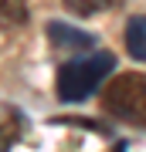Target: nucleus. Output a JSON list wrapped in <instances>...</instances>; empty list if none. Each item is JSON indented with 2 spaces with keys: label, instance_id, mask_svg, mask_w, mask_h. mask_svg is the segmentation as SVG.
I'll return each instance as SVG.
<instances>
[{
  "label": "nucleus",
  "instance_id": "1",
  "mask_svg": "<svg viewBox=\"0 0 146 152\" xmlns=\"http://www.w3.org/2000/svg\"><path fill=\"white\" fill-rule=\"evenodd\" d=\"M112 68H116V58L105 54V51H99L92 58H82V61H71L58 71V95L65 102H82L99 88V81Z\"/></svg>",
  "mask_w": 146,
  "mask_h": 152
},
{
  "label": "nucleus",
  "instance_id": "2",
  "mask_svg": "<svg viewBox=\"0 0 146 152\" xmlns=\"http://www.w3.org/2000/svg\"><path fill=\"white\" fill-rule=\"evenodd\" d=\"M102 102L116 118L133 122V125H146V75H133V71L116 75L105 85Z\"/></svg>",
  "mask_w": 146,
  "mask_h": 152
},
{
  "label": "nucleus",
  "instance_id": "3",
  "mask_svg": "<svg viewBox=\"0 0 146 152\" xmlns=\"http://www.w3.org/2000/svg\"><path fill=\"white\" fill-rule=\"evenodd\" d=\"M48 37H51L54 48H61V51H92L95 48V34H88L82 27H71L65 20H51L48 24Z\"/></svg>",
  "mask_w": 146,
  "mask_h": 152
},
{
  "label": "nucleus",
  "instance_id": "4",
  "mask_svg": "<svg viewBox=\"0 0 146 152\" xmlns=\"http://www.w3.org/2000/svg\"><path fill=\"white\" fill-rule=\"evenodd\" d=\"M24 118L14 105H0V152H10V145L21 139Z\"/></svg>",
  "mask_w": 146,
  "mask_h": 152
},
{
  "label": "nucleus",
  "instance_id": "5",
  "mask_svg": "<svg viewBox=\"0 0 146 152\" xmlns=\"http://www.w3.org/2000/svg\"><path fill=\"white\" fill-rule=\"evenodd\" d=\"M126 51L146 64V14H136L126 20Z\"/></svg>",
  "mask_w": 146,
  "mask_h": 152
},
{
  "label": "nucleus",
  "instance_id": "6",
  "mask_svg": "<svg viewBox=\"0 0 146 152\" xmlns=\"http://www.w3.org/2000/svg\"><path fill=\"white\" fill-rule=\"evenodd\" d=\"M31 10H27V0H0V27L4 31H14V27H24Z\"/></svg>",
  "mask_w": 146,
  "mask_h": 152
},
{
  "label": "nucleus",
  "instance_id": "7",
  "mask_svg": "<svg viewBox=\"0 0 146 152\" xmlns=\"http://www.w3.org/2000/svg\"><path fill=\"white\" fill-rule=\"evenodd\" d=\"M61 4H65V10L78 14V17H92V14H99V10H109L105 0H61Z\"/></svg>",
  "mask_w": 146,
  "mask_h": 152
},
{
  "label": "nucleus",
  "instance_id": "8",
  "mask_svg": "<svg viewBox=\"0 0 146 152\" xmlns=\"http://www.w3.org/2000/svg\"><path fill=\"white\" fill-rule=\"evenodd\" d=\"M105 4H109V7H119V4H122V0H105Z\"/></svg>",
  "mask_w": 146,
  "mask_h": 152
}]
</instances>
